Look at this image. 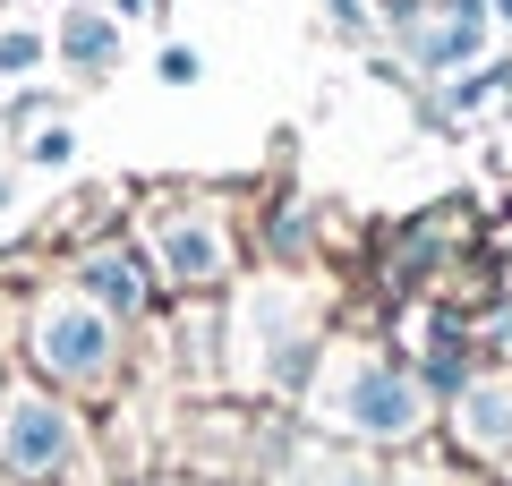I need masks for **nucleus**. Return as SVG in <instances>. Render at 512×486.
Segmentation results:
<instances>
[{
	"mask_svg": "<svg viewBox=\"0 0 512 486\" xmlns=\"http://www.w3.org/2000/svg\"><path fill=\"white\" fill-rule=\"evenodd\" d=\"M0 205H9V180H0Z\"/></svg>",
	"mask_w": 512,
	"mask_h": 486,
	"instance_id": "16",
	"label": "nucleus"
},
{
	"mask_svg": "<svg viewBox=\"0 0 512 486\" xmlns=\"http://www.w3.org/2000/svg\"><path fill=\"white\" fill-rule=\"evenodd\" d=\"M316 486H384V478H367V469H350V461H333V469H325V478H316Z\"/></svg>",
	"mask_w": 512,
	"mask_h": 486,
	"instance_id": "14",
	"label": "nucleus"
},
{
	"mask_svg": "<svg viewBox=\"0 0 512 486\" xmlns=\"http://www.w3.org/2000/svg\"><path fill=\"white\" fill-rule=\"evenodd\" d=\"M77 282H86V299L103 307H120V316H137V307H146V273H137V256H120V248H94L86 265H77Z\"/></svg>",
	"mask_w": 512,
	"mask_h": 486,
	"instance_id": "8",
	"label": "nucleus"
},
{
	"mask_svg": "<svg viewBox=\"0 0 512 486\" xmlns=\"http://www.w3.org/2000/svg\"><path fill=\"white\" fill-rule=\"evenodd\" d=\"M111 350H120V333H111V316L94 299H52L35 307V367L60 384H103L111 376Z\"/></svg>",
	"mask_w": 512,
	"mask_h": 486,
	"instance_id": "2",
	"label": "nucleus"
},
{
	"mask_svg": "<svg viewBox=\"0 0 512 486\" xmlns=\"http://www.w3.org/2000/svg\"><path fill=\"white\" fill-rule=\"evenodd\" d=\"M325 9H333V26H342V35H367V9H359V0H325Z\"/></svg>",
	"mask_w": 512,
	"mask_h": 486,
	"instance_id": "13",
	"label": "nucleus"
},
{
	"mask_svg": "<svg viewBox=\"0 0 512 486\" xmlns=\"http://www.w3.org/2000/svg\"><path fill=\"white\" fill-rule=\"evenodd\" d=\"M35 60H43V35H26V26H9V35H0V77L35 69Z\"/></svg>",
	"mask_w": 512,
	"mask_h": 486,
	"instance_id": "9",
	"label": "nucleus"
},
{
	"mask_svg": "<svg viewBox=\"0 0 512 486\" xmlns=\"http://www.w3.org/2000/svg\"><path fill=\"white\" fill-rule=\"evenodd\" d=\"M26 154H35V162H43V171H60V162H69V154H77V137H69V128H43V137H35V145H26Z\"/></svg>",
	"mask_w": 512,
	"mask_h": 486,
	"instance_id": "11",
	"label": "nucleus"
},
{
	"mask_svg": "<svg viewBox=\"0 0 512 486\" xmlns=\"http://www.w3.org/2000/svg\"><path fill=\"white\" fill-rule=\"evenodd\" d=\"M197 69H205V60H197V52H180V43L163 52V77H171V86H197Z\"/></svg>",
	"mask_w": 512,
	"mask_h": 486,
	"instance_id": "12",
	"label": "nucleus"
},
{
	"mask_svg": "<svg viewBox=\"0 0 512 486\" xmlns=\"http://www.w3.org/2000/svg\"><path fill=\"white\" fill-rule=\"evenodd\" d=\"M60 60H69L77 77H103L111 60H120V18H111V9H69V18H60Z\"/></svg>",
	"mask_w": 512,
	"mask_h": 486,
	"instance_id": "7",
	"label": "nucleus"
},
{
	"mask_svg": "<svg viewBox=\"0 0 512 486\" xmlns=\"http://www.w3.org/2000/svg\"><path fill=\"white\" fill-rule=\"evenodd\" d=\"M453 435L470 452H512V384H461Z\"/></svg>",
	"mask_w": 512,
	"mask_h": 486,
	"instance_id": "5",
	"label": "nucleus"
},
{
	"mask_svg": "<svg viewBox=\"0 0 512 486\" xmlns=\"http://www.w3.org/2000/svg\"><path fill=\"white\" fill-rule=\"evenodd\" d=\"M308 410L342 435H367V444H410L427 427V384L410 376L402 359H384V350H325L308 384Z\"/></svg>",
	"mask_w": 512,
	"mask_h": 486,
	"instance_id": "1",
	"label": "nucleus"
},
{
	"mask_svg": "<svg viewBox=\"0 0 512 486\" xmlns=\"http://www.w3.org/2000/svg\"><path fill=\"white\" fill-rule=\"evenodd\" d=\"M495 86H504V77H495V69H470V77H453V86H444V94H453V111H478V103H487Z\"/></svg>",
	"mask_w": 512,
	"mask_h": 486,
	"instance_id": "10",
	"label": "nucleus"
},
{
	"mask_svg": "<svg viewBox=\"0 0 512 486\" xmlns=\"http://www.w3.org/2000/svg\"><path fill=\"white\" fill-rule=\"evenodd\" d=\"M487 9H495V26H512V0H487Z\"/></svg>",
	"mask_w": 512,
	"mask_h": 486,
	"instance_id": "15",
	"label": "nucleus"
},
{
	"mask_svg": "<svg viewBox=\"0 0 512 486\" xmlns=\"http://www.w3.org/2000/svg\"><path fill=\"white\" fill-rule=\"evenodd\" d=\"M0 461L26 478H52L77 461V418L52 393H0Z\"/></svg>",
	"mask_w": 512,
	"mask_h": 486,
	"instance_id": "3",
	"label": "nucleus"
},
{
	"mask_svg": "<svg viewBox=\"0 0 512 486\" xmlns=\"http://www.w3.org/2000/svg\"><path fill=\"white\" fill-rule=\"evenodd\" d=\"M154 256H163V273L180 290H205L231 273V248H222V222L214 214H163L154 222Z\"/></svg>",
	"mask_w": 512,
	"mask_h": 486,
	"instance_id": "4",
	"label": "nucleus"
},
{
	"mask_svg": "<svg viewBox=\"0 0 512 486\" xmlns=\"http://www.w3.org/2000/svg\"><path fill=\"white\" fill-rule=\"evenodd\" d=\"M402 486H427V478H402Z\"/></svg>",
	"mask_w": 512,
	"mask_h": 486,
	"instance_id": "17",
	"label": "nucleus"
},
{
	"mask_svg": "<svg viewBox=\"0 0 512 486\" xmlns=\"http://www.w3.org/2000/svg\"><path fill=\"white\" fill-rule=\"evenodd\" d=\"M487 0H453L436 26H419V60H436V69H461V60L487 52Z\"/></svg>",
	"mask_w": 512,
	"mask_h": 486,
	"instance_id": "6",
	"label": "nucleus"
}]
</instances>
